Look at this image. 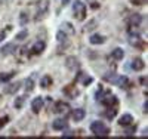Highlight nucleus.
<instances>
[{
	"label": "nucleus",
	"instance_id": "7",
	"mask_svg": "<svg viewBox=\"0 0 148 139\" xmlns=\"http://www.w3.org/2000/svg\"><path fill=\"white\" fill-rule=\"evenodd\" d=\"M46 49V43L43 40H37L31 47V55H42Z\"/></svg>",
	"mask_w": 148,
	"mask_h": 139
},
{
	"label": "nucleus",
	"instance_id": "40",
	"mask_svg": "<svg viewBox=\"0 0 148 139\" xmlns=\"http://www.w3.org/2000/svg\"><path fill=\"white\" fill-rule=\"evenodd\" d=\"M3 39H5V33H0V43L3 42Z\"/></svg>",
	"mask_w": 148,
	"mask_h": 139
},
{
	"label": "nucleus",
	"instance_id": "25",
	"mask_svg": "<svg viewBox=\"0 0 148 139\" xmlns=\"http://www.w3.org/2000/svg\"><path fill=\"white\" fill-rule=\"evenodd\" d=\"M52 81H53V80H52L51 75H43L42 80H40V86L43 87V89H47V87L52 84Z\"/></svg>",
	"mask_w": 148,
	"mask_h": 139
},
{
	"label": "nucleus",
	"instance_id": "27",
	"mask_svg": "<svg viewBox=\"0 0 148 139\" xmlns=\"http://www.w3.org/2000/svg\"><path fill=\"white\" fill-rule=\"evenodd\" d=\"M28 21H30L28 14H27V12H22V14L19 15V24L22 25V27H25V25L28 24Z\"/></svg>",
	"mask_w": 148,
	"mask_h": 139
},
{
	"label": "nucleus",
	"instance_id": "16",
	"mask_svg": "<svg viewBox=\"0 0 148 139\" xmlns=\"http://www.w3.org/2000/svg\"><path fill=\"white\" fill-rule=\"evenodd\" d=\"M142 22V15L141 14H133L129 16V25L130 27H139Z\"/></svg>",
	"mask_w": 148,
	"mask_h": 139
},
{
	"label": "nucleus",
	"instance_id": "11",
	"mask_svg": "<svg viewBox=\"0 0 148 139\" xmlns=\"http://www.w3.org/2000/svg\"><path fill=\"white\" fill-rule=\"evenodd\" d=\"M21 89V81H15V83H10L5 87V93L8 95H15L18 90Z\"/></svg>",
	"mask_w": 148,
	"mask_h": 139
},
{
	"label": "nucleus",
	"instance_id": "41",
	"mask_svg": "<svg viewBox=\"0 0 148 139\" xmlns=\"http://www.w3.org/2000/svg\"><path fill=\"white\" fill-rule=\"evenodd\" d=\"M0 3H2V0H0Z\"/></svg>",
	"mask_w": 148,
	"mask_h": 139
},
{
	"label": "nucleus",
	"instance_id": "9",
	"mask_svg": "<svg viewBox=\"0 0 148 139\" xmlns=\"http://www.w3.org/2000/svg\"><path fill=\"white\" fill-rule=\"evenodd\" d=\"M15 50H16L15 43H6L2 49H0V55L2 56H9L12 53H15Z\"/></svg>",
	"mask_w": 148,
	"mask_h": 139
},
{
	"label": "nucleus",
	"instance_id": "26",
	"mask_svg": "<svg viewBox=\"0 0 148 139\" xmlns=\"http://www.w3.org/2000/svg\"><path fill=\"white\" fill-rule=\"evenodd\" d=\"M129 43H130L132 46H141V37H139L138 34H130Z\"/></svg>",
	"mask_w": 148,
	"mask_h": 139
},
{
	"label": "nucleus",
	"instance_id": "2",
	"mask_svg": "<svg viewBox=\"0 0 148 139\" xmlns=\"http://www.w3.org/2000/svg\"><path fill=\"white\" fill-rule=\"evenodd\" d=\"M86 12H88V9H86V5L82 2V0H74L73 14H74V16H76L77 21H84L86 19Z\"/></svg>",
	"mask_w": 148,
	"mask_h": 139
},
{
	"label": "nucleus",
	"instance_id": "30",
	"mask_svg": "<svg viewBox=\"0 0 148 139\" xmlns=\"http://www.w3.org/2000/svg\"><path fill=\"white\" fill-rule=\"evenodd\" d=\"M117 114V110L114 108V107H108V111L105 112V116L111 120V118H114V116Z\"/></svg>",
	"mask_w": 148,
	"mask_h": 139
},
{
	"label": "nucleus",
	"instance_id": "34",
	"mask_svg": "<svg viewBox=\"0 0 148 139\" xmlns=\"http://www.w3.org/2000/svg\"><path fill=\"white\" fill-rule=\"evenodd\" d=\"M95 24H96V21H95V19H93V21H90V22H89L88 25H86V30H88V31H89V30H92V28H95V27H93V25H95Z\"/></svg>",
	"mask_w": 148,
	"mask_h": 139
},
{
	"label": "nucleus",
	"instance_id": "3",
	"mask_svg": "<svg viewBox=\"0 0 148 139\" xmlns=\"http://www.w3.org/2000/svg\"><path fill=\"white\" fill-rule=\"evenodd\" d=\"M49 6H51V2H49V0H39V2H37V5H36L37 18L46 15L47 10H49Z\"/></svg>",
	"mask_w": 148,
	"mask_h": 139
},
{
	"label": "nucleus",
	"instance_id": "12",
	"mask_svg": "<svg viewBox=\"0 0 148 139\" xmlns=\"http://www.w3.org/2000/svg\"><path fill=\"white\" fill-rule=\"evenodd\" d=\"M144 67H145V62H144L141 58H135V59H132V62H130V68H132L133 71H142Z\"/></svg>",
	"mask_w": 148,
	"mask_h": 139
},
{
	"label": "nucleus",
	"instance_id": "6",
	"mask_svg": "<svg viewBox=\"0 0 148 139\" xmlns=\"http://www.w3.org/2000/svg\"><path fill=\"white\" fill-rule=\"evenodd\" d=\"M43 105H45V99L42 96H37L31 101V110H33L34 114H39V112L42 111V108H43Z\"/></svg>",
	"mask_w": 148,
	"mask_h": 139
},
{
	"label": "nucleus",
	"instance_id": "32",
	"mask_svg": "<svg viewBox=\"0 0 148 139\" xmlns=\"http://www.w3.org/2000/svg\"><path fill=\"white\" fill-rule=\"evenodd\" d=\"M102 95H104V87H102V86H99V89H98V90H96V93H95L96 101H98V99H101V98H102Z\"/></svg>",
	"mask_w": 148,
	"mask_h": 139
},
{
	"label": "nucleus",
	"instance_id": "39",
	"mask_svg": "<svg viewBox=\"0 0 148 139\" xmlns=\"http://www.w3.org/2000/svg\"><path fill=\"white\" fill-rule=\"evenodd\" d=\"M141 83L147 86V77H141Z\"/></svg>",
	"mask_w": 148,
	"mask_h": 139
},
{
	"label": "nucleus",
	"instance_id": "8",
	"mask_svg": "<svg viewBox=\"0 0 148 139\" xmlns=\"http://www.w3.org/2000/svg\"><path fill=\"white\" fill-rule=\"evenodd\" d=\"M68 127V123L64 120V118H56L52 121V129L56 130V132H62Z\"/></svg>",
	"mask_w": 148,
	"mask_h": 139
},
{
	"label": "nucleus",
	"instance_id": "4",
	"mask_svg": "<svg viewBox=\"0 0 148 139\" xmlns=\"http://www.w3.org/2000/svg\"><path fill=\"white\" fill-rule=\"evenodd\" d=\"M101 102L108 108V107H116L117 105V102H119V99L113 95V93H110V92H107L105 95H102V98L99 99Z\"/></svg>",
	"mask_w": 148,
	"mask_h": 139
},
{
	"label": "nucleus",
	"instance_id": "5",
	"mask_svg": "<svg viewBox=\"0 0 148 139\" xmlns=\"http://www.w3.org/2000/svg\"><path fill=\"white\" fill-rule=\"evenodd\" d=\"M65 67L70 70V71H77L80 68V61L77 56H68L65 59Z\"/></svg>",
	"mask_w": 148,
	"mask_h": 139
},
{
	"label": "nucleus",
	"instance_id": "38",
	"mask_svg": "<svg viewBox=\"0 0 148 139\" xmlns=\"http://www.w3.org/2000/svg\"><path fill=\"white\" fill-rule=\"evenodd\" d=\"M70 2H71V0H61V3H62V6H67Z\"/></svg>",
	"mask_w": 148,
	"mask_h": 139
},
{
	"label": "nucleus",
	"instance_id": "21",
	"mask_svg": "<svg viewBox=\"0 0 148 139\" xmlns=\"http://www.w3.org/2000/svg\"><path fill=\"white\" fill-rule=\"evenodd\" d=\"M116 84H117L119 87H123V89H126V87H129V79L126 77V75H117Z\"/></svg>",
	"mask_w": 148,
	"mask_h": 139
},
{
	"label": "nucleus",
	"instance_id": "17",
	"mask_svg": "<svg viewBox=\"0 0 148 139\" xmlns=\"http://www.w3.org/2000/svg\"><path fill=\"white\" fill-rule=\"evenodd\" d=\"M105 40H107L105 36H102V34H92V36L89 37L90 45H104Z\"/></svg>",
	"mask_w": 148,
	"mask_h": 139
},
{
	"label": "nucleus",
	"instance_id": "31",
	"mask_svg": "<svg viewBox=\"0 0 148 139\" xmlns=\"http://www.w3.org/2000/svg\"><path fill=\"white\" fill-rule=\"evenodd\" d=\"M24 101H25V96H18L16 101H15V108H21L22 104H24Z\"/></svg>",
	"mask_w": 148,
	"mask_h": 139
},
{
	"label": "nucleus",
	"instance_id": "14",
	"mask_svg": "<svg viewBox=\"0 0 148 139\" xmlns=\"http://www.w3.org/2000/svg\"><path fill=\"white\" fill-rule=\"evenodd\" d=\"M76 81H82L83 83V86H89L92 81H93V79L90 77V75H88V74H84V73H79L77 74V77H76Z\"/></svg>",
	"mask_w": 148,
	"mask_h": 139
},
{
	"label": "nucleus",
	"instance_id": "24",
	"mask_svg": "<svg viewBox=\"0 0 148 139\" xmlns=\"http://www.w3.org/2000/svg\"><path fill=\"white\" fill-rule=\"evenodd\" d=\"M56 42L61 45V43H64V45H68V40H67V34L62 31V30H59L56 33Z\"/></svg>",
	"mask_w": 148,
	"mask_h": 139
},
{
	"label": "nucleus",
	"instance_id": "29",
	"mask_svg": "<svg viewBox=\"0 0 148 139\" xmlns=\"http://www.w3.org/2000/svg\"><path fill=\"white\" fill-rule=\"evenodd\" d=\"M126 130H125V136H133L135 135V132H136V126H126Z\"/></svg>",
	"mask_w": 148,
	"mask_h": 139
},
{
	"label": "nucleus",
	"instance_id": "15",
	"mask_svg": "<svg viewBox=\"0 0 148 139\" xmlns=\"http://www.w3.org/2000/svg\"><path fill=\"white\" fill-rule=\"evenodd\" d=\"M119 124L123 126V127L133 124V116H132V114H123V116L119 118Z\"/></svg>",
	"mask_w": 148,
	"mask_h": 139
},
{
	"label": "nucleus",
	"instance_id": "36",
	"mask_svg": "<svg viewBox=\"0 0 148 139\" xmlns=\"http://www.w3.org/2000/svg\"><path fill=\"white\" fill-rule=\"evenodd\" d=\"M135 2V5H144V3H147V0H133Z\"/></svg>",
	"mask_w": 148,
	"mask_h": 139
},
{
	"label": "nucleus",
	"instance_id": "13",
	"mask_svg": "<svg viewBox=\"0 0 148 139\" xmlns=\"http://www.w3.org/2000/svg\"><path fill=\"white\" fill-rule=\"evenodd\" d=\"M71 117H73L74 121H82V120L86 117V111H84L83 108H76V110H73Z\"/></svg>",
	"mask_w": 148,
	"mask_h": 139
},
{
	"label": "nucleus",
	"instance_id": "22",
	"mask_svg": "<svg viewBox=\"0 0 148 139\" xmlns=\"http://www.w3.org/2000/svg\"><path fill=\"white\" fill-rule=\"evenodd\" d=\"M15 71H10V73H2L0 74V83H8V81H10L12 79L15 77Z\"/></svg>",
	"mask_w": 148,
	"mask_h": 139
},
{
	"label": "nucleus",
	"instance_id": "10",
	"mask_svg": "<svg viewBox=\"0 0 148 139\" xmlns=\"http://www.w3.org/2000/svg\"><path fill=\"white\" fill-rule=\"evenodd\" d=\"M36 73H33L30 77L25 80V86H24V89H25V92L27 93H30V92H33L34 90V86H36Z\"/></svg>",
	"mask_w": 148,
	"mask_h": 139
},
{
	"label": "nucleus",
	"instance_id": "23",
	"mask_svg": "<svg viewBox=\"0 0 148 139\" xmlns=\"http://www.w3.org/2000/svg\"><path fill=\"white\" fill-rule=\"evenodd\" d=\"M64 93H65L67 96H70V98L74 99V98L79 95V90H77L74 86H68V87H65V89H64Z\"/></svg>",
	"mask_w": 148,
	"mask_h": 139
},
{
	"label": "nucleus",
	"instance_id": "20",
	"mask_svg": "<svg viewBox=\"0 0 148 139\" xmlns=\"http://www.w3.org/2000/svg\"><path fill=\"white\" fill-rule=\"evenodd\" d=\"M111 58L116 59V61H121L123 58H125V50H123L121 47L113 49V52H111Z\"/></svg>",
	"mask_w": 148,
	"mask_h": 139
},
{
	"label": "nucleus",
	"instance_id": "35",
	"mask_svg": "<svg viewBox=\"0 0 148 139\" xmlns=\"http://www.w3.org/2000/svg\"><path fill=\"white\" fill-rule=\"evenodd\" d=\"M73 136H74V132H71V130H68V132L62 133V138H73Z\"/></svg>",
	"mask_w": 148,
	"mask_h": 139
},
{
	"label": "nucleus",
	"instance_id": "19",
	"mask_svg": "<svg viewBox=\"0 0 148 139\" xmlns=\"http://www.w3.org/2000/svg\"><path fill=\"white\" fill-rule=\"evenodd\" d=\"M61 30H62L67 36H73L74 33H76V30H74V25L71 24V22H62L61 24Z\"/></svg>",
	"mask_w": 148,
	"mask_h": 139
},
{
	"label": "nucleus",
	"instance_id": "33",
	"mask_svg": "<svg viewBox=\"0 0 148 139\" xmlns=\"http://www.w3.org/2000/svg\"><path fill=\"white\" fill-rule=\"evenodd\" d=\"M8 120H9V117H2V118H0V129L5 127L6 123H8Z\"/></svg>",
	"mask_w": 148,
	"mask_h": 139
},
{
	"label": "nucleus",
	"instance_id": "18",
	"mask_svg": "<svg viewBox=\"0 0 148 139\" xmlns=\"http://www.w3.org/2000/svg\"><path fill=\"white\" fill-rule=\"evenodd\" d=\"M70 110V107H68V104L67 102H62V101H59V102H56V105H55V112L56 114H65V112Z\"/></svg>",
	"mask_w": 148,
	"mask_h": 139
},
{
	"label": "nucleus",
	"instance_id": "1",
	"mask_svg": "<svg viewBox=\"0 0 148 139\" xmlns=\"http://www.w3.org/2000/svg\"><path fill=\"white\" fill-rule=\"evenodd\" d=\"M90 132L95 135V136H98V138H105V136H110V129L105 126V123L104 121H93L92 124H90Z\"/></svg>",
	"mask_w": 148,
	"mask_h": 139
},
{
	"label": "nucleus",
	"instance_id": "28",
	"mask_svg": "<svg viewBox=\"0 0 148 139\" xmlns=\"http://www.w3.org/2000/svg\"><path fill=\"white\" fill-rule=\"evenodd\" d=\"M27 37H28V31H27V30H22V31H19V33L16 34L15 39H16L18 42H22V40H25Z\"/></svg>",
	"mask_w": 148,
	"mask_h": 139
},
{
	"label": "nucleus",
	"instance_id": "37",
	"mask_svg": "<svg viewBox=\"0 0 148 139\" xmlns=\"http://www.w3.org/2000/svg\"><path fill=\"white\" fill-rule=\"evenodd\" d=\"M148 111V101L145 99V102H144V112H147Z\"/></svg>",
	"mask_w": 148,
	"mask_h": 139
}]
</instances>
